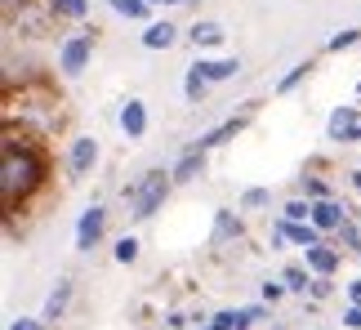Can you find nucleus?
<instances>
[{
  "label": "nucleus",
  "instance_id": "b1692460",
  "mask_svg": "<svg viewBox=\"0 0 361 330\" xmlns=\"http://www.w3.org/2000/svg\"><path fill=\"white\" fill-rule=\"evenodd\" d=\"M232 232H241L237 224H232V214H219V228H214V241H224V237H232Z\"/></svg>",
  "mask_w": 361,
  "mask_h": 330
},
{
  "label": "nucleus",
  "instance_id": "20e7f679",
  "mask_svg": "<svg viewBox=\"0 0 361 330\" xmlns=\"http://www.w3.org/2000/svg\"><path fill=\"white\" fill-rule=\"evenodd\" d=\"M103 237V210L99 205H90L85 214H80V228H76V245L80 250H94V241Z\"/></svg>",
  "mask_w": 361,
  "mask_h": 330
},
{
  "label": "nucleus",
  "instance_id": "6e6552de",
  "mask_svg": "<svg viewBox=\"0 0 361 330\" xmlns=\"http://www.w3.org/2000/svg\"><path fill=\"white\" fill-rule=\"evenodd\" d=\"M121 130L130 134V139H138V134L147 130V112H143V103H138V99L125 103V112H121Z\"/></svg>",
  "mask_w": 361,
  "mask_h": 330
},
{
  "label": "nucleus",
  "instance_id": "0eeeda50",
  "mask_svg": "<svg viewBox=\"0 0 361 330\" xmlns=\"http://www.w3.org/2000/svg\"><path fill=\"white\" fill-rule=\"evenodd\" d=\"M94 157H99V143H94V139H76V143H72V157H67V165H72V174H85L90 165H94Z\"/></svg>",
  "mask_w": 361,
  "mask_h": 330
},
{
  "label": "nucleus",
  "instance_id": "39448f33",
  "mask_svg": "<svg viewBox=\"0 0 361 330\" xmlns=\"http://www.w3.org/2000/svg\"><path fill=\"white\" fill-rule=\"evenodd\" d=\"M90 49H94V40H90V36L67 40V45H63V72H67V76H76L80 67L90 63Z\"/></svg>",
  "mask_w": 361,
  "mask_h": 330
},
{
  "label": "nucleus",
  "instance_id": "f03ea898",
  "mask_svg": "<svg viewBox=\"0 0 361 330\" xmlns=\"http://www.w3.org/2000/svg\"><path fill=\"white\" fill-rule=\"evenodd\" d=\"M165 192H170V174H165V170H147V174H143V183L130 192V201H134V219L157 214V210H161V201H165Z\"/></svg>",
  "mask_w": 361,
  "mask_h": 330
},
{
  "label": "nucleus",
  "instance_id": "aec40b11",
  "mask_svg": "<svg viewBox=\"0 0 361 330\" xmlns=\"http://www.w3.org/2000/svg\"><path fill=\"white\" fill-rule=\"evenodd\" d=\"M112 5H116V13H125V18H143L147 13L143 0H112Z\"/></svg>",
  "mask_w": 361,
  "mask_h": 330
},
{
  "label": "nucleus",
  "instance_id": "c756f323",
  "mask_svg": "<svg viewBox=\"0 0 361 330\" xmlns=\"http://www.w3.org/2000/svg\"><path fill=\"white\" fill-rule=\"evenodd\" d=\"M32 0H5V13H18V9H27Z\"/></svg>",
  "mask_w": 361,
  "mask_h": 330
},
{
  "label": "nucleus",
  "instance_id": "f3484780",
  "mask_svg": "<svg viewBox=\"0 0 361 330\" xmlns=\"http://www.w3.org/2000/svg\"><path fill=\"white\" fill-rule=\"evenodd\" d=\"M205 85H210V80H205V72H201V67H192V72H188V99H192V103H201Z\"/></svg>",
  "mask_w": 361,
  "mask_h": 330
},
{
  "label": "nucleus",
  "instance_id": "412c9836",
  "mask_svg": "<svg viewBox=\"0 0 361 330\" xmlns=\"http://www.w3.org/2000/svg\"><path fill=\"white\" fill-rule=\"evenodd\" d=\"M308 67H312V63H299V67H290V72H286V80H281V85H276V90H281V94H286V90H295L299 80L308 76Z\"/></svg>",
  "mask_w": 361,
  "mask_h": 330
},
{
  "label": "nucleus",
  "instance_id": "9d476101",
  "mask_svg": "<svg viewBox=\"0 0 361 330\" xmlns=\"http://www.w3.org/2000/svg\"><path fill=\"white\" fill-rule=\"evenodd\" d=\"M143 45H147V49H170V45H174V27H170V23L147 27V32H143Z\"/></svg>",
  "mask_w": 361,
  "mask_h": 330
},
{
  "label": "nucleus",
  "instance_id": "1a4fd4ad",
  "mask_svg": "<svg viewBox=\"0 0 361 330\" xmlns=\"http://www.w3.org/2000/svg\"><path fill=\"white\" fill-rule=\"evenodd\" d=\"M308 268H312V272H322V277H330V272L339 268V255H335V250H326V245H308Z\"/></svg>",
  "mask_w": 361,
  "mask_h": 330
},
{
  "label": "nucleus",
  "instance_id": "dca6fc26",
  "mask_svg": "<svg viewBox=\"0 0 361 330\" xmlns=\"http://www.w3.org/2000/svg\"><path fill=\"white\" fill-rule=\"evenodd\" d=\"M192 40H197V45H219V40H224V27L219 23H197L192 27Z\"/></svg>",
  "mask_w": 361,
  "mask_h": 330
},
{
  "label": "nucleus",
  "instance_id": "393cba45",
  "mask_svg": "<svg viewBox=\"0 0 361 330\" xmlns=\"http://www.w3.org/2000/svg\"><path fill=\"white\" fill-rule=\"evenodd\" d=\"M286 286H290V291H303V286H308V272H303V268H290L286 272Z\"/></svg>",
  "mask_w": 361,
  "mask_h": 330
},
{
  "label": "nucleus",
  "instance_id": "6ab92c4d",
  "mask_svg": "<svg viewBox=\"0 0 361 330\" xmlns=\"http://www.w3.org/2000/svg\"><path fill=\"white\" fill-rule=\"evenodd\" d=\"M205 330H241V312H214V322Z\"/></svg>",
  "mask_w": 361,
  "mask_h": 330
},
{
  "label": "nucleus",
  "instance_id": "7ed1b4c3",
  "mask_svg": "<svg viewBox=\"0 0 361 330\" xmlns=\"http://www.w3.org/2000/svg\"><path fill=\"white\" fill-rule=\"evenodd\" d=\"M330 139H339V143L361 139V112H353V107H339V112L330 116Z\"/></svg>",
  "mask_w": 361,
  "mask_h": 330
},
{
  "label": "nucleus",
  "instance_id": "a211bd4d",
  "mask_svg": "<svg viewBox=\"0 0 361 330\" xmlns=\"http://www.w3.org/2000/svg\"><path fill=\"white\" fill-rule=\"evenodd\" d=\"M54 13H63V18H80L85 13V0H49Z\"/></svg>",
  "mask_w": 361,
  "mask_h": 330
},
{
  "label": "nucleus",
  "instance_id": "9b49d317",
  "mask_svg": "<svg viewBox=\"0 0 361 330\" xmlns=\"http://www.w3.org/2000/svg\"><path fill=\"white\" fill-rule=\"evenodd\" d=\"M67 295H72V281H59V291H54V295L45 299V322H59V317H63Z\"/></svg>",
  "mask_w": 361,
  "mask_h": 330
},
{
  "label": "nucleus",
  "instance_id": "4468645a",
  "mask_svg": "<svg viewBox=\"0 0 361 330\" xmlns=\"http://www.w3.org/2000/svg\"><path fill=\"white\" fill-rule=\"evenodd\" d=\"M237 130H241V116H237V121H224L219 130H210V134L201 139V152H205V147H219V143H228V139H232Z\"/></svg>",
  "mask_w": 361,
  "mask_h": 330
},
{
  "label": "nucleus",
  "instance_id": "cd10ccee",
  "mask_svg": "<svg viewBox=\"0 0 361 330\" xmlns=\"http://www.w3.org/2000/svg\"><path fill=\"white\" fill-rule=\"evenodd\" d=\"M339 237H343V245H361V232H357V228H348V224L339 228Z\"/></svg>",
  "mask_w": 361,
  "mask_h": 330
},
{
  "label": "nucleus",
  "instance_id": "72a5a7b5",
  "mask_svg": "<svg viewBox=\"0 0 361 330\" xmlns=\"http://www.w3.org/2000/svg\"><path fill=\"white\" fill-rule=\"evenodd\" d=\"M357 188H361V170H357Z\"/></svg>",
  "mask_w": 361,
  "mask_h": 330
},
{
  "label": "nucleus",
  "instance_id": "bb28decb",
  "mask_svg": "<svg viewBox=\"0 0 361 330\" xmlns=\"http://www.w3.org/2000/svg\"><path fill=\"white\" fill-rule=\"evenodd\" d=\"M303 188H308V197L326 201V183H322V178H303Z\"/></svg>",
  "mask_w": 361,
  "mask_h": 330
},
{
  "label": "nucleus",
  "instance_id": "4be33fe9",
  "mask_svg": "<svg viewBox=\"0 0 361 330\" xmlns=\"http://www.w3.org/2000/svg\"><path fill=\"white\" fill-rule=\"evenodd\" d=\"M116 259H121V264H134V259H138V241H134V237L116 241Z\"/></svg>",
  "mask_w": 361,
  "mask_h": 330
},
{
  "label": "nucleus",
  "instance_id": "f8f14e48",
  "mask_svg": "<svg viewBox=\"0 0 361 330\" xmlns=\"http://www.w3.org/2000/svg\"><path fill=\"white\" fill-rule=\"evenodd\" d=\"M201 72H205V80H228V76H237V59H219V63H197Z\"/></svg>",
  "mask_w": 361,
  "mask_h": 330
},
{
  "label": "nucleus",
  "instance_id": "423d86ee",
  "mask_svg": "<svg viewBox=\"0 0 361 330\" xmlns=\"http://www.w3.org/2000/svg\"><path fill=\"white\" fill-rule=\"evenodd\" d=\"M312 228H317V232L343 228V205H339V201H330V197H326V201H317V205H312Z\"/></svg>",
  "mask_w": 361,
  "mask_h": 330
},
{
  "label": "nucleus",
  "instance_id": "f257e3e1",
  "mask_svg": "<svg viewBox=\"0 0 361 330\" xmlns=\"http://www.w3.org/2000/svg\"><path fill=\"white\" fill-rule=\"evenodd\" d=\"M45 174V161L32 143H18V130H5V152H0V197H5V210H13L18 201H27Z\"/></svg>",
  "mask_w": 361,
  "mask_h": 330
},
{
  "label": "nucleus",
  "instance_id": "2eb2a0df",
  "mask_svg": "<svg viewBox=\"0 0 361 330\" xmlns=\"http://www.w3.org/2000/svg\"><path fill=\"white\" fill-rule=\"evenodd\" d=\"M197 174H201V147H192V152H188L183 161H178L174 178H178V183H188V178H197Z\"/></svg>",
  "mask_w": 361,
  "mask_h": 330
},
{
  "label": "nucleus",
  "instance_id": "7c9ffc66",
  "mask_svg": "<svg viewBox=\"0 0 361 330\" xmlns=\"http://www.w3.org/2000/svg\"><path fill=\"white\" fill-rule=\"evenodd\" d=\"M343 322H348V326H361V308H348V312H343Z\"/></svg>",
  "mask_w": 361,
  "mask_h": 330
},
{
  "label": "nucleus",
  "instance_id": "a878e982",
  "mask_svg": "<svg viewBox=\"0 0 361 330\" xmlns=\"http://www.w3.org/2000/svg\"><path fill=\"white\" fill-rule=\"evenodd\" d=\"M357 45V32H339V36H330V49H348Z\"/></svg>",
  "mask_w": 361,
  "mask_h": 330
},
{
  "label": "nucleus",
  "instance_id": "c85d7f7f",
  "mask_svg": "<svg viewBox=\"0 0 361 330\" xmlns=\"http://www.w3.org/2000/svg\"><path fill=\"white\" fill-rule=\"evenodd\" d=\"M263 201H268V192H263V188H250L245 192V205H263Z\"/></svg>",
  "mask_w": 361,
  "mask_h": 330
},
{
  "label": "nucleus",
  "instance_id": "2f4dec72",
  "mask_svg": "<svg viewBox=\"0 0 361 330\" xmlns=\"http://www.w3.org/2000/svg\"><path fill=\"white\" fill-rule=\"evenodd\" d=\"M13 330H40V322H32V317H23V322H13Z\"/></svg>",
  "mask_w": 361,
  "mask_h": 330
},
{
  "label": "nucleus",
  "instance_id": "ddd939ff",
  "mask_svg": "<svg viewBox=\"0 0 361 330\" xmlns=\"http://www.w3.org/2000/svg\"><path fill=\"white\" fill-rule=\"evenodd\" d=\"M281 237H290V241H299V245H322L317 241V228H308V224H281Z\"/></svg>",
  "mask_w": 361,
  "mask_h": 330
},
{
  "label": "nucleus",
  "instance_id": "5701e85b",
  "mask_svg": "<svg viewBox=\"0 0 361 330\" xmlns=\"http://www.w3.org/2000/svg\"><path fill=\"white\" fill-rule=\"evenodd\" d=\"M286 219H290V224H303V219H312V205L290 201V205H286Z\"/></svg>",
  "mask_w": 361,
  "mask_h": 330
},
{
  "label": "nucleus",
  "instance_id": "473e14b6",
  "mask_svg": "<svg viewBox=\"0 0 361 330\" xmlns=\"http://www.w3.org/2000/svg\"><path fill=\"white\" fill-rule=\"evenodd\" d=\"M348 295H353V308H361V281L353 286V291H348Z\"/></svg>",
  "mask_w": 361,
  "mask_h": 330
}]
</instances>
